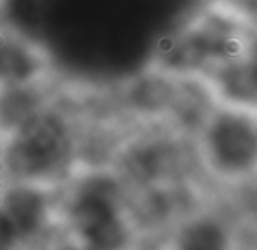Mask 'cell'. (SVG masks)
<instances>
[{"label":"cell","mask_w":257,"mask_h":250,"mask_svg":"<svg viewBox=\"0 0 257 250\" xmlns=\"http://www.w3.org/2000/svg\"><path fill=\"white\" fill-rule=\"evenodd\" d=\"M252 30L229 2L205 7L159 44L154 68L172 77H205L213 67L238 56Z\"/></svg>","instance_id":"1"},{"label":"cell","mask_w":257,"mask_h":250,"mask_svg":"<svg viewBox=\"0 0 257 250\" xmlns=\"http://www.w3.org/2000/svg\"><path fill=\"white\" fill-rule=\"evenodd\" d=\"M201 165L224 182H245L257 177V110L217 103L196 133Z\"/></svg>","instance_id":"2"},{"label":"cell","mask_w":257,"mask_h":250,"mask_svg":"<svg viewBox=\"0 0 257 250\" xmlns=\"http://www.w3.org/2000/svg\"><path fill=\"white\" fill-rule=\"evenodd\" d=\"M72 151L74 139L65 117L42 108L11 133L4 166L14 179L35 182L61 172Z\"/></svg>","instance_id":"3"},{"label":"cell","mask_w":257,"mask_h":250,"mask_svg":"<svg viewBox=\"0 0 257 250\" xmlns=\"http://www.w3.org/2000/svg\"><path fill=\"white\" fill-rule=\"evenodd\" d=\"M70 222L86 250H126L130 226L119 201V186L108 177H91L70 206Z\"/></svg>","instance_id":"4"},{"label":"cell","mask_w":257,"mask_h":250,"mask_svg":"<svg viewBox=\"0 0 257 250\" xmlns=\"http://www.w3.org/2000/svg\"><path fill=\"white\" fill-rule=\"evenodd\" d=\"M205 79L220 103L257 110V28L238 56L213 67Z\"/></svg>","instance_id":"5"},{"label":"cell","mask_w":257,"mask_h":250,"mask_svg":"<svg viewBox=\"0 0 257 250\" xmlns=\"http://www.w3.org/2000/svg\"><path fill=\"white\" fill-rule=\"evenodd\" d=\"M44 65L37 46L16 32L0 30V88L34 84Z\"/></svg>","instance_id":"6"},{"label":"cell","mask_w":257,"mask_h":250,"mask_svg":"<svg viewBox=\"0 0 257 250\" xmlns=\"http://www.w3.org/2000/svg\"><path fill=\"white\" fill-rule=\"evenodd\" d=\"M2 210L14 224L20 238H32L41 233L48 220V200L37 187L23 182L4 194Z\"/></svg>","instance_id":"7"},{"label":"cell","mask_w":257,"mask_h":250,"mask_svg":"<svg viewBox=\"0 0 257 250\" xmlns=\"http://www.w3.org/2000/svg\"><path fill=\"white\" fill-rule=\"evenodd\" d=\"M172 250H234L231 233L220 219L206 213L191 215L179 226Z\"/></svg>","instance_id":"8"},{"label":"cell","mask_w":257,"mask_h":250,"mask_svg":"<svg viewBox=\"0 0 257 250\" xmlns=\"http://www.w3.org/2000/svg\"><path fill=\"white\" fill-rule=\"evenodd\" d=\"M39 110H42V100L34 84L0 88V128L13 133Z\"/></svg>","instance_id":"9"},{"label":"cell","mask_w":257,"mask_h":250,"mask_svg":"<svg viewBox=\"0 0 257 250\" xmlns=\"http://www.w3.org/2000/svg\"><path fill=\"white\" fill-rule=\"evenodd\" d=\"M20 234H18L14 224L7 217V213L0 208V250H14Z\"/></svg>","instance_id":"10"},{"label":"cell","mask_w":257,"mask_h":250,"mask_svg":"<svg viewBox=\"0 0 257 250\" xmlns=\"http://www.w3.org/2000/svg\"><path fill=\"white\" fill-rule=\"evenodd\" d=\"M68 250H77V248H68ZM86 250V248H84Z\"/></svg>","instance_id":"11"}]
</instances>
